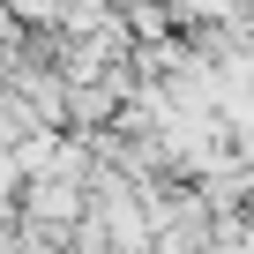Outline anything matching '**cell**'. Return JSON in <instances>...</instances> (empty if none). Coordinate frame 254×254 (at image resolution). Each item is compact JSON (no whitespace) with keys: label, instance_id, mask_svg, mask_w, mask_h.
I'll list each match as a JSON object with an SVG mask.
<instances>
[{"label":"cell","instance_id":"cell-1","mask_svg":"<svg viewBox=\"0 0 254 254\" xmlns=\"http://www.w3.org/2000/svg\"><path fill=\"white\" fill-rule=\"evenodd\" d=\"M82 209H90V187H82L75 172H38V180L23 187V217H30V224L75 232V224H82Z\"/></svg>","mask_w":254,"mask_h":254}]
</instances>
